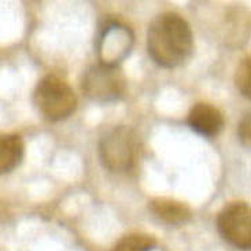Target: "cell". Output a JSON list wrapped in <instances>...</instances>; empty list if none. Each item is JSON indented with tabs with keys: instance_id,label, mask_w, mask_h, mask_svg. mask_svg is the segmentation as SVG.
<instances>
[{
	"instance_id": "9",
	"label": "cell",
	"mask_w": 251,
	"mask_h": 251,
	"mask_svg": "<svg viewBox=\"0 0 251 251\" xmlns=\"http://www.w3.org/2000/svg\"><path fill=\"white\" fill-rule=\"evenodd\" d=\"M24 158V143L18 135L0 136V176L14 170Z\"/></svg>"
},
{
	"instance_id": "11",
	"label": "cell",
	"mask_w": 251,
	"mask_h": 251,
	"mask_svg": "<svg viewBox=\"0 0 251 251\" xmlns=\"http://www.w3.org/2000/svg\"><path fill=\"white\" fill-rule=\"evenodd\" d=\"M236 87L240 91V94L250 99L251 98V62L250 56H247L243 62L239 65L238 72L235 75Z\"/></svg>"
},
{
	"instance_id": "1",
	"label": "cell",
	"mask_w": 251,
	"mask_h": 251,
	"mask_svg": "<svg viewBox=\"0 0 251 251\" xmlns=\"http://www.w3.org/2000/svg\"><path fill=\"white\" fill-rule=\"evenodd\" d=\"M147 51L161 68L181 66L194 51V34L188 22L176 13L156 15L147 32Z\"/></svg>"
},
{
	"instance_id": "7",
	"label": "cell",
	"mask_w": 251,
	"mask_h": 251,
	"mask_svg": "<svg viewBox=\"0 0 251 251\" xmlns=\"http://www.w3.org/2000/svg\"><path fill=\"white\" fill-rule=\"evenodd\" d=\"M188 125L198 135L211 139L221 133L224 117L221 111L209 103H198L188 114Z\"/></svg>"
},
{
	"instance_id": "4",
	"label": "cell",
	"mask_w": 251,
	"mask_h": 251,
	"mask_svg": "<svg viewBox=\"0 0 251 251\" xmlns=\"http://www.w3.org/2000/svg\"><path fill=\"white\" fill-rule=\"evenodd\" d=\"M126 80L120 66L98 63L87 69L82 77V91L89 100L100 104L114 103L125 94Z\"/></svg>"
},
{
	"instance_id": "6",
	"label": "cell",
	"mask_w": 251,
	"mask_h": 251,
	"mask_svg": "<svg viewBox=\"0 0 251 251\" xmlns=\"http://www.w3.org/2000/svg\"><path fill=\"white\" fill-rule=\"evenodd\" d=\"M217 229L224 240L239 250L251 249V211L246 202H231L218 213Z\"/></svg>"
},
{
	"instance_id": "10",
	"label": "cell",
	"mask_w": 251,
	"mask_h": 251,
	"mask_svg": "<svg viewBox=\"0 0 251 251\" xmlns=\"http://www.w3.org/2000/svg\"><path fill=\"white\" fill-rule=\"evenodd\" d=\"M156 246V240L147 233H130L118 240L111 251H151Z\"/></svg>"
},
{
	"instance_id": "3",
	"label": "cell",
	"mask_w": 251,
	"mask_h": 251,
	"mask_svg": "<svg viewBox=\"0 0 251 251\" xmlns=\"http://www.w3.org/2000/svg\"><path fill=\"white\" fill-rule=\"evenodd\" d=\"M34 104L48 121H63L75 113L77 98L66 82L55 77L46 75L34 89Z\"/></svg>"
},
{
	"instance_id": "12",
	"label": "cell",
	"mask_w": 251,
	"mask_h": 251,
	"mask_svg": "<svg viewBox=\"0 0 251 251\" xmlns=\"http://www.w3.org/2000/svg\"><path fill=\"white\" fill-rule=\"evenodd\" d=\"M238 133H239V139H240L242 144H243L245 147H247V149H250V137H251L250 113H249V114H246L245 118L242 120V123H240V125H239Z\"/></svg>"
},
{
	"instance_id": "5",
	"label": "cell",
	"mask_w": 251,
	"mask_h": 251,
	"mask_svg": "<svg viewBox=\"0 0 251 251\" xmlns=\"http://www.w3.org/2000/svg\"><path fill=\"white\" fill-rule=\"evenodd\" d=\"M135 43V36L130 27L120 21H107L100 27L96 39V51L99 63L120 66V63L128 58Z\"/></svg>"
},
{
	"instance_id": "2",
	"label": "cell",
	"mask_w": 251,
	"mask_h": 251,
	"mask_svg": "<svg viewBox=\"0 0 251 251\" xmlns=\"http://www.w3.org/2000/svg\"><path fill=\"white\" fill-rule=\"evenodd\" d=\"M100 162L111 173H126L135 168L139 156V140L129 126L110 129L99 143Z\"/></svg>"
},
{
	"instance_id": "8",
	"label": "cell",
	"mask_w": 251,
	"mask_h": 251,
	"mask_svg": "<svg viewBox=\"0 0 251 251\" xmlns=\"http://www.w3.org/2000/svg\"><path fill=\"white\" fill-rule=\"evenodd\" d=\"M150 210L154 217L163 224L178 226L188 223L192 217V211L187 204L168 198H156L150 202Z\"/></svg>"
}]
</instances>
